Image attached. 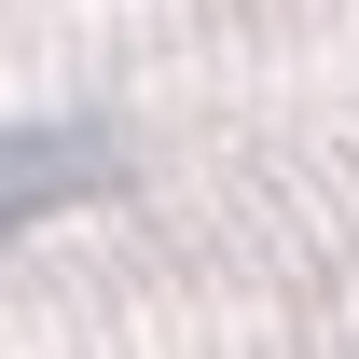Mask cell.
Masks as SVG:
<instances>
[{
  "mask_svg": "<svg viewBox=\"0 0 359 359\" xmlns=\"http://www.w3.org/2000/svg\"><path fill=\"white\" fill-rule=\"evenodd\" d=\"M125 180V138L111 125H0V235L55 222V208H83Z\"/></svg>",
  "mask_w": 359,
  "mask_h": 359,
  "instance_id": "cell-1",
  "label": "cell"
}]
</instances>
